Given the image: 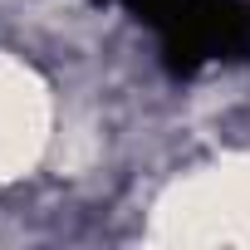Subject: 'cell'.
<instances>
[{
    "label": "cell",
    "mask_w": 250,
    "mask_h": 250,
    "mask_svg": "<svg viewBox=\"0 0 250 250\" xmlns=\"http://www.w3.org/2000/svg\"><path fill=\"white\" fill-rule=\"evenodd\" d=\"M123 5L157 30L162 59L177 74H196L211 59L250 54V5L245 0H123Z\"/></svg>",
    "instance_id": "6da1fadb"
}]
</instances>
